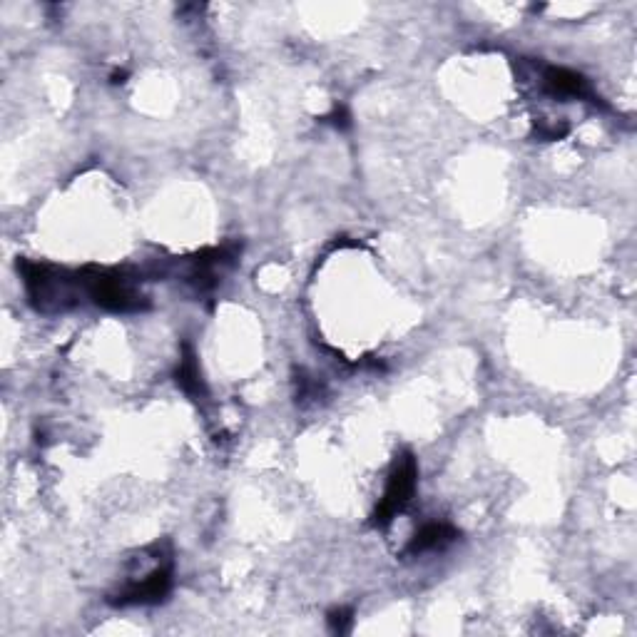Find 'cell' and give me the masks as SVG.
Listing matches in <instances>:
<instances>
[{
	"mask_svg": "<svg viewBox=\"0 0 637 637\" xmlns=\"http://www.w3.org/2000/svg\"><path fill=\"white\" fill-rule=\"evenodd\" d=\"M78 274L83 282V292L107 312L130 314L147 309V297L140 289V279L127 277L125 272H110V269H85Z\"/></svg>",
	"mask_w": 637,
	"mask_h": 637,
	"instance_id": "cell-1",
	"label": "cell"
},
{
	"mask_svg": "<svg viewBox=\"0 0 637 637\" xmlns=\"http://www.w3.org/2000/svg\"><path fill=\"white\" fill-rule=\"evenodd\" d=\"M416 481H419V466H416V458L411 456V453H406V456H401L399 461L394 463V468H391L384 498H381L379 506H376L371 523L379 528L389 526V523L409 506L411 498H414Z\"/></svg>",
	"mask_w": 637,
	"mask_h": 637,
	"instance_id": "cell-2",
	"label": "cell"
},
{
	"mask_svg": "<svg viewBox=\"0 0 637 637\" xmlns=\"http://www.w3.org/2000/svg\"><path fill=\"white\" fill-rule=\"evenodd\" d=\"M172 590V560L160 558L157 565L145 570L142 575H132L115 595H110V603L117 608L127 605H157L167 598Z\"/></svg>",
	"mask_w": 637,
	"mask_h": 637,
	"instance_id": "cell-3",
	"label": "cell"
},
{
	"mask_svg": "<svg viewBox=\"0 0 637 637\" xmlns=\"http://www.w3.org/2000/svg\"><path fill=\"white\" fill-rule=\"evenodd\" d=\"M540 85H543L545 93H550L553 98H563V100L595 98L588 80H585L580 73H575V70H568V68H555V65L543 68L540 70Z\"/></svg>",
	"mask_w": 637,
	"mask_h": 637,
	"instance_id": "cell-4",
	"label": "cell"
},
{
	"mask_svg": "<svg viewBox=\"0 0 637 637\" xmlns=\"http://www.w3.org/2000/svg\"><path fill=\"white\" fill-rule=\"evenodd\" d=\"M458 538V531L451 523H426L419 533L411 538L406 553L409 555H424V553H436V550L448 548L453 540Z\"/></svg>",
	"mask_w": 637,
	"mask_h": 637,
	"instance_id": "cell-5",
	"label": "cell"
},
{
	"mask_svg": "<svg viewBox=\"0 0 637 637\" xmlns=\"http://www.w3.org/2000/svg\"><path fill=\"white\" fill-rule=\"evenodd\" d=\"M177 384L192 399H200L205 396V384H202L200 366H197V356L190 346H185V354H182L180 364H177Z\"/></svg>",
	"mask_w": 637,
	"mask_h": 637,
	"instance_id": "cell-6",
	"label": "cell"
},
{
	"mask_svg": "<svg viewBox=\"0 0 637 637\" xmlns=\"http://www.w3.org/2000/svg\"><path fill=\"white\" fill-rule=\"evenodd\" d=\"M329 623H331V630H334V633H349L351 613L349 610H334V613L329 615Z\"/></svg>",
	"mask_w": 637,
	"mask_h": 637,
	"instance_id": "cell-7",
	"label": "cell"
},
{
	"mask_svg": "<svg viewBox=\"0 0 637 637\" xmlns=\"http://www.w3.org/2000/svg\"><path fill=\"white\" fill-rule=\"evenodd\" d=\"M326 120H329L334 127H349V112H346L344 107H336Z\"/></svg>",
	"mask_w": 637,
	"mask_h": 637,
	"instance_id": "cell-8",
	"label": "cell"
}]
</instances>
